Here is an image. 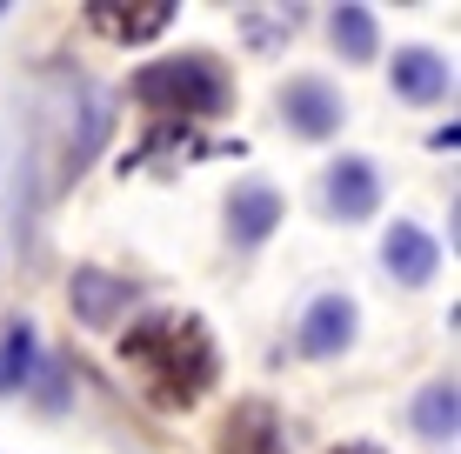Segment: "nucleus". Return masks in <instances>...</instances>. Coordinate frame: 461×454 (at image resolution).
Here are the masks:
<instances>
[{
  "label": "nucleus",
  "mask_w": 461,
  "mask_h": 454,
  "mask_svg": "<svg viewBox=\"0 0 461 454\" xmlns=\"http://www.w3.org/2000/svg\"><path fill=\"white\" fill-rule=\"evenodd\" d=\"M121 361L148 387L154 408H194L201 395L221 381V348L208 334L201 315H181V307H161V315L134 321L121 334Z\"/></svg>",
  "instance_id": "obj_1"
},
{
  "label": "nucleus",
  "mask_w": 461,
  "mask_h": 454,
  "mask_svg": "<svg viewBox=\"0 0 461 454\" xmlns=\"http://www.w3.org/2000/svg\"><path fill=\"white\" fill-rule=\"evenodd\" d=\"M148 114L161 120H214L234 107V81L221 74L214 54H174V60H148V67L127 81Z\"/></svg>",
  "instance_id": "obj_2"
},
{
  "label": "nucleus",
  "mask_w": 461,
  "mask_h": 454,
  "mask_svg": "<svg viewBox=\"0 0 461 454\" xmlns=\"http://www.w3.org/2000/svg\"><path fill=\"white\" fill-rule=\"evenodd\" d=\"M275 107H281V128H288L294 140H335L341 120H348L341 87L321 81V74H294V81H281Z\"/></svg>",
  "instance_id": "obj_3"
},
{
  "label": "nucleus",
  "mask_w": 461,
  "mask_h": 454,
  "mask_svg": "<svg viewBox=\"0 0 461 454\" xmlns=\"http://www.w3.org/2000/svg\"><path fill=\"white\" fill-rule=\"evenodd\" d=\"M87 27L94 34H107V40H121V47H140V40H154V34H167L174 27V0H87Z\"/></svg>",
  "instance_id": "obj_4"
},
{
  "label": "nucleus",
  "mask_w": 461,
  "mask_h": 454,
  "mask_svg": "<svg viewBox=\"0 0 461 454\" xmlns=\"http://www.w3.org/2000/svg\"><path fill=\"white\" fill-rule=\"evenodd\" d=\"M355 327H361V307L348 301V294H314L301 327H294V348L308 354V361H328V354L355 348Z\"/></svg>",
  "instance_id": "obj_5"
},
{
  "label": "nucleus",
  "mask_w": 461,
  "mask_h": 454,
  "mask_svg": "<svg viewBox=\"0 0 461 454\" xmlns=\"http://www.w3.org/2000/svg\"><path fill=\"white\" fill-rule=\"evenodd\" d=\"M321 208L335 214V221H368L381 208V167L368 154H341V161L321 174Z\"/></svg>",
  "instance_id": "obj_6"
},
{
  "label": "nucleus",
  "mask_w": 461,
  "mask_h": 454,
  "mask_svg": "<svg viewBox=\"0 0 461 454\" xmlns=\"http://www.w3.org/2000/svg\"><path fill=\"white\" fill-rule=\"evenodd\" d=\"M68 307H74V321H81V327H114L127 307H134V280L114 274V268H74Z\"/></svg>",
  "instance_id": "obj_7"
},
{
  "label": "nucleus",
  "mask_w": 461,
  "mask_h": 454,
  "mask_svg": "<svg viewBox=\"0 0 461 454\" xmlns=\"http://www.w3.org/2000/svg\"><path fill=\"white\" fill-rule=\"evenodd\" d=\"M381 268L402 280V288H428V280L441 274V241L421 221H394L381 234Z\"/></svg>",
  "instance_id": "obj_8"
},
{
  "label": "nucleus",
  "mask_w": 461,
  "mask_h": 454,
  "mask_svg": "<svg viewBox=\"0 0 461 454\" xmlns=\"http://www.w3.org/2000/svg\"><path fill=\"white\" fill-rule=\"evenodd\" d=\"M281 214H288L281 187H267V181H234V194H228V241H234V247H261L267 234L281 227Z\"/></svg>",
  "instance_id": "obj_9"
},
{
  "label": "nucleus",
  "mask_w": 461,
  "mask_h": 454,
  "mask_svg": "<svg viewBox=\"0 0 461 454\" xmlns=\"http://www.w3.org/2000/svg\"><path fill=\"white\" fill-rule=\"evenodd\" d=\"M388 81H394V93H402L408 107H435L441 93H448L455 67H448V54H435V47H394Z\"/></svg>",
  "instance_id": "obj_10"
},
{
  "label": "nucleus",
  "mask_w": 461,
  "mask_h": 454,
  "mask_svg": "<svg viewBox=\"0 0 461 454\" xmlns=\"http://www.w3.org/2000/svg\"><path fill=\"white\" fill-rule=\"evenodd\" d=\"M214 454H288L281 448V421L267 401H241L214 434Z\"/></svg>",
  "instance_id": "obj_11"
},
{
  "label": "nucleus",
  "mask_w": 461,
  "mask_h": 454,
  "mask_svg": "<svg viewBox=\"0 0 461 454\" xmlns=\"http://www.w3.org/2000/svg\"><path fill=\"white\" fill-rule=\"evenodd\" d=\"M415 434L421 441H455L461 434V387L455 381H428L415 395Z\"/></svg>",
  "instance_id": "obj_12"
},
{
  "label": "nucleus",
  "mask_w": 461,
  "mask_h": 454,
  "mask_svg": "<svg viewBox=\"0 0 461 454\" xmlns=\"http://www.w3.org/2000/svg\"><path fill=\"white\" fill-rule=\"evenodd\" d=\"M328 40H335L341 60H375L381 54V27H375V7H335L328 13Z\"/></svg>",
  "instance_id": "obj_13"
},
{
  "label": "nucleus",
  "mask_w": 461,
  "mask_h": 454,
  "mask_svg": "<svg viewBox=\"0 0 461 454\" xmlns=\"http://www.w3.org/2000/svg\"><path fill=\"white\" fill-rule=\"evenodd\" d=\"M27 374H34V327L7 321V327H0V395L27 387Z\"/></svg>",
  "instance_id": "obj_14"
},
{
  "label": "nucleus",
  "mask_w": 461,
  "mask_h": 454,
  "mask_svg": "<svg viewBox=\"0 0 461 454\" xmlns=\"http://www.w3.org/2000/svg\"><path fill=\"white\" fill-rule=\"evenodd\" d=\"M328 454H388V448H375V441H341V448H328Z\"/></svg>",
  "instance_id": "obj_15"
}]
</instances>
